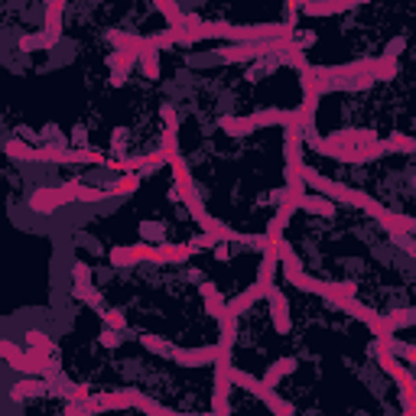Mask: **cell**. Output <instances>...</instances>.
I'll return each instance as SVG.
<instances>
[{
  "label": "cell",
  "mask_w": 416,
  "mask_h": 416,
  "mask_svg": "<svg viewBox=\"0 0 416 416\" xmlns=\"http://www.w3.org/2000/svg\"><path fill=\"white\" fill-rule=\"evenodd\" d=\"M0 354L7 358V364L10 368H17V371H26L33 374V377H59V364L53 361L55 354L43 352V348H20L17 342H10V338H3L0 342Z\"/></svg>",
  "instance_id": "obj_1"
},
{
  "label": "cell",
  "mask_w": 416,
  "mask_h": 416,
  "mask_svg": "<svg viewBox=\"0 0 416 416\" xmlns=\"http://www.w3.org/2000/svg\"><path fill=\"white\" fill-rule=\"evenodd\" d=\"M374 354H377L381 368H384V371L397 381V387H400V397H404V413L413 416V413H416V377L406 371L404 364L397 361V358H394V348H390L384 338H374Z\"/></svg>",
  "instance_id": "obj_2"
},
{
  "label": "cell",
  "mask_w": 416,
  "mask_h": 416,
  "mask_svg": "<svg viewBox=\"0 0 416 416\" xmlns=\"http://www.w3.org/2000/svg\"><path fill=\"white\" fill-rule=\"evenodd\" d=\"M72 277H75V296L82 299V302H88V306H101V293L91 287V267H88L85 260L75 264Z\"/></svg>",
  "instance_id": "obj_3"
},
{
  "label": "cell",
  "mask_w": 416,
  "mask_h": 416,
  "mask_svg": "<svg viewBox=\"0 0 416 416\" xmlns=\"http://www.w3.org/2000/svg\"><path fill=\"white\" fill-rule=\"evenodd\" d=\"M267 299H270V316H273V329L280 332V335H287L289 332V306H287V293L273 283V287L267 289Z\"/></svg>",
  "instance_id": "obj_4"
},
{
  "label": "cell",
  "mask_w": 416,
  "mask_h": 416,
  "mask_svg": "<svg viewBox=\"0 0 416 416\" xmlns=\"http://www.w3.org/2000/svg\"><path fill=\"white\" fill-rule=\"evenodd\" d=\"M69 202H72V199H69V192H65L62 186H59V189H49V186H46V189H36V192H33L30 208L33 212H55L59 205H69Z\"/></svg>",
  "instance_id": "obj_5"
},
{
  "label": "cell",
  "mask_w": 416,
  "mask_h": 416,
  "mask_svg": "<svg viewBox=\"0 0 416 416\" xmlns=\"http://www.w3.org/2000/svg\"><path fill=\"white\" fill-rule=\"evenodd\" d=\"M358 3H368V0H306V3H302V13H306V17H332V13L352 10Z\"/></svg>",
  "instance_id": "obj_6"
},
{
  "label": "cell",
  "mask_w": 416,
  "mask_h": 416,
  "mask_svg": "<svg viewBox=\"0 0 416 416\" xmlns=\"http://www.w3.org/2000/svg\"><path fill=\"white\" fill-rule=\"evenodd\" d=\"M150 257H153V247L150 244L114 247V251H111V264H114V267H130V264H140V260H150Z\"/></svg>",
  "instance_id": "obj_7"
},
{
  "label": "cell",
  "mask_w": 416,
  "mask_h": 416,
  "mask_svg": "<svg viewBox=\"0 0 416 416\" xmlns=\"http://www.w3.org/2000/svg\"><path fill=\"white\" fill-rule=\"evenodd\" d=\"M215 358H218V345H208V348H195V352H182V348H176V352H172V361L182 364V368L215 364Z\"/></svg>",
  "instance_id": "obj_8"
},
{
  "label": "cell",
  "mask_w": 416,
  "mask_h": 416,
  "mask_svg": "<svg viewBox=\"0 0 416 416\" xmlns=\"http://www.w3.org/2000/svg\"><path fill=\"white\" fill-rule=\"evenodd\" d=\"M195 251L189 244H160V247H153V264H179V260H189Z\"/></svg>",
  "instance_id": "obj_9"
},
{
  "label": "cell",
  "mask_w": 416,
  "mask_h": 416,
  "mask_svg": "<svg viewBox=\"0 0 416 416\" xmlns=\"http://www.w3.org/2000/svg\"><path fill=\"white\" fill-rule=\"evenodd\" d=\"M267 289H270V287H264V283L257 280V283H254L251 289H244V293H237V296L231 299V302H228V309L235 312V316H241L244 309H251V306H254L257 299H264V296H267Z\"/></svg>",
  "instance_id": "obj_10"
},
{
  "label": "cell",
  "mask_w": 416,
  "mask_h": 416,
  "mask_svg": "<svg viewBox=\"0 0 416 416\" xmlns=\"http://www.w3.org/2000/svg\"><path fill=\"white\" fill-rule=\"evenodd\" d=\"M62 189L69 192V199L72 202H101L107 195V189H91V186H82V182H62Z\"/></svg>",
  "instance_id": "obj_11"
},
{
  "label": "cell",
  "mask_w": 416,
  "mask_h": 416,
  "mask_svg": "<svg viewBox=\"0 0 416 416\" xmlns=\"http://www.w3.org/2000/svg\"><path fill=\"white\" fill-rule=\"evenodd\" d=\"M299 208H306V212H312V215H322V218H335V199H329V195H306L302 202H299Z\"/></svg>",
  "instance_id": "obj_12"
},
{
  "label": "cell",
  "mask_w": 416,
  "mask_h": 416,
  "mask_svg": "<svg viewBox=\"0 0 416 416\" xmlns=\"http://www.w3.org/2000/svg\"><path fill=\"white\" fill-rule=\"evenodd\" d=\"M49 390V381L46 377H33L30 381H20L17 387H10V400H23V397H36V394H46Z\"/></svg>",
  "instance_id": "obj_13"
},
{
  "label": "cell",
  "mask_w": 416,
  "mask_h": 416,
  "mask_svg": "<svg viewBox=\"0 0 416 416\" xmlns=\"http://www.w3.org/2000/svg\"><path fill=\"white\" fill-rule=\"evenodd\" d=\"M199 293H202L208 312H212L215 319H221V312L228 309V302H224V296L218 293V287H215V283H202V287H199Z\"/></svg>",
  "instance_id": "obj_14"
},
{
  "label": "cell",
  "mask_w": 416,
  "mask_h": 416,
  "mask_svg": "<svg viewBox=\"0 0 416 416\" xmlns=\"http://www.w3.org/2000/svg\"><path fill=\"white\" fill-rule=\"evenodd\" d=\"M101 410H120V406H134V394L130 390H111V394L95 397Z\"/></svg>",
  "instance_id": "obj_15"
},
{
  "label": "cell",
  "mask_w": 416,
  "mask_h": 416,
  "mask_svg": "<svg viewBox=\"0 0 416 416\" xmlns=\"http://www.w3.org/2000/svg\"><path fill=\"white\" fill-rule=\"evenodd\" d=\"M299 364H296V358H280L277 364H273V368H270L267 374H264V384L267 387H277L280 381H283V377H287V374H293L296 371Z\"/></svg>",
  "instance_id": "obj_16"
},
{
  "label": "cell",
  "mask_w": 416,
  "mask_h": 416,
  "mask_svg": "<svg viewBox=\"0 0 416 416\" xmlns=\"http://www.w3.org/2000/svg\"><path fill=\"white\" fill-rule=\"evenodd\" d=\"M55 43H59V36H53V33H43V36H23L20 49L23 53H33V49H53Z\"/></svg>",
  "instance_id": "obj_17"
},
{
  "label": "cell",
  "mask_w": 416,
  "mask_h": 416,
  "mask_svg": "<svg viewBox=\"0 0 416 416\" xmlns=\"http://www.w3.org/2000/svg\"><path fill=\"white\" fill-rule=\"evenodd\" d=\"M3 153H7V156H13V160H26V163H33L36 156H39V150H36V147H26V143H20V140H7Z\"/></svg>",
  "instance_id": "obj_18"
},
{
  "label": "cell",
  "mask_w": 416,
  "mask_h": 416,
  "mask_svg": "<svg viewBox=\"0 0 416 416\" xmlns=\"http://www.w3.org/2000/svg\"><path fill=\"white\" fill-rule=\"evenodd\" d=\"M137 189H140V176L137 172H127L114 186H107V195H127V192H137Z\"/></svg>",
  "instance_id": "obj_19"
},
{
  "label": "cell",
  "mask_w": 416,
  "mask_h": 416,
  "mask_svg": "<svg viewBox=\"0 0 416 416\" xmlns=\"http://www.w3.org/2000/svg\"><path fill=\"white\" fill-rule=\"evenodd\" d=\"M221 127L228 130L231 137H244V134L257 130V127H254V120H251V118H224V120H221Z\"/></svg>",
  "instance_id": "obj_20"
},
{
  "label": "cell",
  "mask_w": 416,
  "mask_h": 416,
  "mask_svg": "<svg viewBox=\"0 0 416 416\" xmlns=\"http://www.w3.org/2000/svg\"><path fill=\"white\" fill-rule=\"evenodd\" d=\"M384 319H387V325H390V332H397V329H406V325H416V309L387 312Z\"/></svg>",
  "instance_id": "obj_21"
},
{
  "label": "cell",
  "mask_w": 416,
  "mask_h": 416,
  "mask_svg": "<svg viewBox=\"0 0 416 416\" xmlns=\"http://www.w3.org/2000/svg\"><path fill=\"white\" fill-rule=\"evenodd\" d=\"M140 69L147 78H160V59H156V49H143L140 53Z\"/></svg>",
  "instance_id": "obj_22"
},
{
  "label": "cell",
  "mask_w": 416,
  "mask_h": 416,
  "mask_svg": "<svg viewBox=\"0 0 416 416\" xmlns=\"http://www.w3.org/2000/svg\"><path fill=\"white\" fill-rule=\"evenodd\" d=\"M384 150H387V153H413L416 140H406L404 134H394L390 140H384Z\"/></svg>",
  "instance_id": "obj_23"
},
{
  "label": "cell",
  "mask_w": 416,
  "mask_h": 416,
  "mask_svg": "<svg viewBox=\"0 0 416 416\" xmlns=\"http://www.w3.org/2000/svg\"><path fill=\"white\" fill-rule=\"evenodd\" d=\"M140 342H143V348H150L153 354H170V358H172V352H176V345L163 342V338H156V335H143Z\"/></svg>",
  "instance_id": "obj_24"
},
{
  "label": "cell",
  "mask_w": 416,
  "mask_h": 416,
  "mask_svg": "<svg viewBox=\"0 0 416 416\" xmlns=\"http://www.w3.org/2000/svg\"><path fill=\"white\" fill-rule=\"evenodd\" d=\"M23 338H26V345H33V348H43V352L55 354V345L49 342V338H46L43 332H26V335H23Z\"/></svg>",
  "instance_id": "obj_25"
},
{
  "label": "cell",
  "mask_w": 416,
  "mask_h": 416,
  "mask_svg": "<svg viewBox=\"0 0 416 416\" xmlns=\"http://www.w3.org/2000/svg\"><path fill=\"white\" fill-rule=\"evenodd\" d=\"M156 7H160V10H163V17L170 20V26H172V23H179L182 17H186V13H182L179 7H176V0H156Z\"/></svg>",
  "instance_id": "obj_26"
},
{
  "label": "cell",
  "mask_w": 416,
  "mask_h": 416,
  "mask_svg": "<svg viewBox=\"0 0 416 416\" xmlns=\"http://www.w3.org/2000/svg\"><path fill=\"white\" fill-rule=\"evenodd\" d=\"M218 241H221V237L215 235V231H202V235H195L192 241H189V247H192V251H205V247H215Z\"/></svg>",
  "instance_id": "obj_27"
},
{
  "label": "cell",
  "mask_w": 416,
  "mask_h": 416,
  "mask_svg": "<svg viewBox=\"0 0 416 416\" xmlns=\"http://www.w3.org/2000/svg\"><path fill=\"white\" fill-rule=\"evenodd\" d=\"M98 316H101V319H105L107 325H111V329H118V332H124V329H127V319H124V316H120L118 309H101V312H98Z\"/></svg>",
  "instance_id": "obj_28"
},
{
  "label": "cell",
  "mask_w": 416,
  "mask_h": 416,
  "mask_svg": "<svg viewBox=\"0 0 416 416\" xmlns=\"http://www.w3.org/2000/svg\"><path fill=\"white\" fill-rule=\"evenodd\" d=\"M390 237H394L397 244L404 247V251H406V254H410V257H416V241H413V237H410V235H406V231H404V235H390Z\"/></svg>",
  "instance_id": "obj_29"
},
{
  "label": "cell",
  "mask_w": 416,
  "mask_h": 416,
  "mask_svg": "<svg viewBox=\"0 0 416 416\" xmlns=\"http://www.w3.org/2000/svg\"><path fill=\"white\" fill-rule=\"evenodd\" d=\"M101 345H107V348H118V345H120V335H118V329H107V332H101Z\"/></svg>",
  "instance_id": "obj_30"
}]
</instances>
